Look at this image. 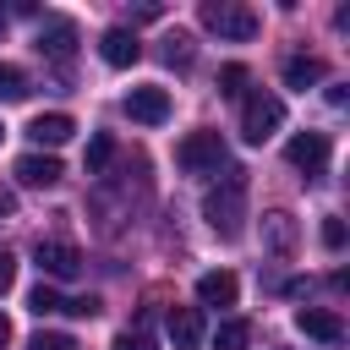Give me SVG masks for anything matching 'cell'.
<instances>
[{"label": "cell", "instance_id": "5", "mask_svg": "<svg viewBox=\"0 0 350 350\" xmlns=\"http://www.w3.org/2000/svg\"><path fill=\"white\" fill-rule=\"evenodd\" d=\"M284 159H290L306 180H317V175L328 170V137H323V131H301V137L284 142Z\"/></svg>", "mask_w": 350, "mask_h": 350}, {"label": "cell", "instance_id": "30", "mask_svg": "<svg viewBox=\"0 0 350 350\" xmlns=\"http://www.w3.org/2000/svg\"><path fill=\"white\" fill-rule=\"evenodd\" d=\"M0 142H5V126H0Z\"/></svg>", "mask_w": 350, "mask_h": 350}, {"label": "cell", "instance_id": "29", "mask_svg": "<svg viewBox=\"0 0 350 350\" xmlns=\"http://www.w3.org/2000/svg\"><path fill=\"white\" fill-rule=\"evenodd\" d=\"M0 27H5V11H0Z\"/></svg>", "mask_w": 350, "mask_h": 350}, {"label": "cell", "instance_id": "27", "mask_svg": "<svg viewBox=\"0 0 350 350\" xmlns=\"http://www.w3.org/2000/svg\"><path fill=\"white\" fill-rule=\"evenodd\" d=\"M11 208H16V197H11L5 186H0V213H11Z\"/></svg>", "mask_w": 350, "mask_h": 350}, {"label": "cell", "instance_id": "10", "mask_svg": "<svg viewBox=\"0 0 350 350\" xmlns=\"http://www.w3.org/2000/svg\"><path fill=\"white\" fill-rule=\"evenodd\" d=\"M295 328H301L306 339H317V345H339V339H345V323H339L334 312H323V306H301V312H295Z\"/></svg>", "mask_w": 350, "mask_h": 350}, {"label": "cell", "instance_id": "15", "mask_svg": "<svg viewBox=\"0 0 350 350\" xmlns=\"http://www.w3.org/2000/svg\"><path fill=\"white\" fill-rule=\"evenodd\" d=\"M317 82H323V60H312V55H290V60H284V88L306 93V88H317Z\"/></svg>", "mask_w": 350, "mask_h": 350}, {"label": "cell", "instance_id": "28", "mask_svg": "<svg viewBox=\"0 0 350 350\" xmlns=\"http://www.w3.org/2000/svg\"><path fill=\"white\" fill-rule=\"evenodd\" d=\"M5 339H11V317L0 312V350H5Z\"/></svg>", "mask_w": 350, "mask_h": 350}, {"label": "cell", "instance_id": "9", "mask_svg": "<svg viewBox=\"0 0 350 350\" xmlns=\"http://www.w3.org/2000/svg\"><path fill=\"white\" fill-rule=\"evenodd\" d=\"M71 49H77V27L66 22V16H49L44 27H38V55H49V60H71Z\"/></svg>", "mask_w": 350, "mask_h": 350}, {"label": "cell", "instance_id": "17", "mask_svg": "<svg viewBox=\"0 0 350 350\" xmlns=\"http://www.w3.org/2000/svg\"><path fill=\"white\" fill-rule=\"evenodd\" d=\"M246 345H252V323L246 317H224L213 328V350H246Z\"/></svg>", "mask_w": 350, "mask_h": 350}, {"label": "cell", "instance_id": "12", "mask_svg": "<svg viewBox=\"0 0 350 350\" xmlns=\"http://www.w3.org/2000/svg\"><path fill=\"white\" fill-rule=\"evenodd\" d=\"M71 131H77V120H71V115H60V109H49V115H33V120H27V137H33L38 148H60Z\"/></svg>", "mask_w": 350, "mask_h": 350}, {"label": "cell", "instance_id": "7", "mask_svg": "<svg viewBox=\"0 0 350 350\" xmlns=\"http://www.w3.org/2000/svg\"><path fill=\"white\" fill-rule=\"evenodd\" d=\"M126 115H131L137 126H164V120H170V93L153 88V82H148V88H131V93H126Z\"/></svg>", "mask_w": 350, "mask_h": 350}, {"label": "cell", "instance_id": "18", "mask_svg": "<svg viewBox=\"0 0 350 350\" xmlns=\"http://www.w3.org/2000/svg\"><path fill=\"white\" fill-rule=\"evenodd\" d=\"M27 312H33V317H55V312H66V295H60L55 284L38 279V284L27 290Z\"/></svg>", "mask_w": 350, "mask_h": 350}, {"label": "cell", "instance_id": "8", "mask_svg": "<svg viewBox=\"0 0 350 350\" xmlns=\"http://www.w3.org/2000/svg\"><path fill=\"white\" fill-rule=\"evenodd\" d=\"M98 55H104V66L126 71V66H137V60H142V44H137V33H131V27H104Z\"/></svg>", "mask_w": 350, "mask_h": 350}, {"label": "cell", "instance_id": "6", "mask_svg": "<svg viewBox=\"0 0 350 350\" xmlns=\"http://www.w3.org/2000/svg\"><path fill=\"white\" fill-rule=\"evenodd\" d=\"M33 262H38L44 279H77L82 273V252L71 241H38L33 246Z\"/></svg>", "mask_w": 350, "mask_h": 350}, {"label": "cell", "instance_id": "14", "mask_svg": "<svg viewBox=\"0 0 350 350\" xmlns=\"http://www.w3.org/2000/svg\"><path fill=\"white\" fill-rule=\"evenodd\" d=\"M170 339H175V350H197L202 345V312L197 306H170Z\"/></svg>", "mask_w": 350, "mask_h": 350}, {"label": "cell", "instance_id": "22", "mask_svg": "<svg viewBox=\"0 0 350 350\" xmlns=\"http://www.w3.org/2000/svg\"><path fill=\"white\" fill-rule=\"evenodd\" d=\"M219 93L224 98H246V66H224L219 71Z\"/></svg>", "mask_w": 350, "mask_h": 350}, {"label": "cell", "instance_id": "11", "mask_svg": "<svg viewBox=\"0 0 350 350\" xmlns=\"http://www.w3.org/2000/svg\"><path fill=\"white\" fill-rule=\"evenodd\" d=\"M60 175H66V170H60L55 153H22V159H16V180H22V186H38V191H44V186H55Z\"/></svg>", "mask_w": 350, "mask_h": 350}, {"label": "cell", "instance_id": "25", "mask_svg": "<svg viewBox=\"0 0 350 350\" xmlns=\"http://www.w3.org/2000/svg\"><path fill=\"white\" fill-rule=\"evenodd\" d=\"M323 246H328V252H339V246H345V224H339L334 213L323 219Z\"/></svg>", "mask_w": 350, "mask_h": 350}, {"label": "cell", "instance_id": "16", "mask_svg": "<svg viewBox=\"0 0 350 350\" xmlns=\"http://www.w3.org/2000/svg\"><path fill=\"white\" fill-rule=\"evenodd\" d=\"M262 241H268L279 257H290V252H295V219H290V213H268V219H262Z\"/></svg>", "mask_w": 350, "mask_h": 350}, {"label": "cell", "instance_id": "24", "mask_svg": "<svg viewBox=\"0 0 350 350\" xmlns=\"http://www.w3.org/2000/svg\"><path fill=\"white\" fill-rule=\"evenodd\" d=\"M109 350H159V345H153L142 328H126V334H115V345H109Z\"/></svg>", "mask_w": 350, "mask_h": 350}, {"label": "cell", "instance_id": "20", "mask_svg": "<svg viewBox=\"0 0 350 350\" xmlns=\"http://www.w3.org/2000/svg\"><path fill=\"white\" fill-rule=\"evenodd\" d=\"M16 98H27V77H22V66L0 60V104H16Z\"/></svg>", "mask_w": 350, "mask_h": 350}, {"label": "cell", "instance_id": "3", "mask_svg": "<svg viewBox=\"0 0 350 350\" xmlns=\"http://www.w3.org/2000/svg\"><path fill=\"white\" fill-rule=\"evenodd\" d=\"M279 126H284V98H279V93H262V88H257V93L241 98V137H246L252 148L268 142Z\"/></svg>", "mask_w": 350, "mask_h": 350}, {"label": "cell", "instance_id": "13", "mask_svg": "<svg viewBox=\"0 0 350 350\" xmlns=\"http://www.w3.org/2000/svg\"><path fill=\"white\" fill-rule=\"evenodd\" d=\"M235 295H241V284H235V273H224V268H213V273L197 279V301H202V306H235Z\"/></svg>", "mask_w": 350, "mask_h": 350}, {"label": "cell", "instance_id": "21", "mask_svg": "<svg viewBox=\"0 0 350 350\" xmlns=\"http://www.w3.org/2000/svg\"><path fill=\"white\" fill-rule=\"evenodd\" d=\"M159 44H164V49H159V55H164V66H191V38H186L180 27H175V33H164Z\"/></svg>", "mask_w": 350, "mask_h": 350}, {"label": "cell", "instance_id": "1", "mask_svg": "<svg viewBox=\"0 0 350 350\" xmlns=\"http://www.w3.org/2000/svg\"><path fill=\"white\" fill-rule=\"evenodd\" d=\"M202 219L219 241H241V230H246V170H235V164L224 170V186H213L202 197Z\"/></svg>", "mask_w": 350, "mask_h": 350}, {"label": "cell", "instance_id": "19", "mask_svg": "<svg viewBox=\"0 0 350 350\" xmlns=\"http://www.w3.org/2000/svg\"><path fill=\"white\" fill-rule=\"evenodd\" d=\"M109 159H115V137H109V131H93V142H88V153H82L88 175H98V170H104Z\"/></svg>", "mask_w": 350, "mask_h": 350}, {"label": "cell", "instance_id": "26", "mask_svg": "<svg viewBox=\"0 0 350 350\" xmlns=\"http://www.w3.org/2000/svg\"><path fill=\"white\" fill-rule=\"evenodd\" d=\"M11 284H16V257H11V252H0V295H5Z\"/></svg>", "mask_w": 350, "mask_h": 350}, {"label": "cell", "instance_id": "4", "mask_svg": "<svg viewBox=\"0 0 350 350\" xmlns=\"http://www.w3.org/2000/svg\"><path fill=\"white\" fill-rule=\"evenodd\" d=\"M202 27L219 33V38L246 44V38H257V11L252 5H235V0H208L202 5Z\"/></svg>", "mask_w": 350, "mask_h": 350}, {"label": "cell", "instance_id": "2", "mask_svg": "<svg viewBox=\"0 0 350 350\" xmlns=\"http://www.w3.org/2000/svg\"><path fill=\"white\" fill-rule=\"evenodd\" d=\"M175 164H180L186 175H219V170H230V148H224L219 131L202 126V131H186V137H180Z\"/></svg>", "mask_w": 350, "mask_h": 350}, {"label": "cell", "instance_id": "23", "mask_svg": "<svg viewBox=\"0 0 350 350\" xmlns=\"http://www.w3.org/2000/svg\"><path fill=\"white\" fill-rule=\"evenodd\" d=\"M27 350H77V339H71V334L44 328V334H33V339H27Z\"/></svg>", "mask_w": 350, "mask_h": 350}]
</instances>
